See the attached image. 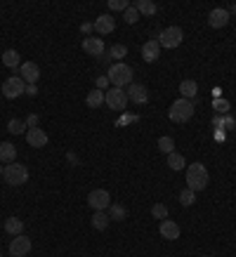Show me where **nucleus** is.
Returning a JSON list of instances; mask_svg holds the SVG:
<instances>
[{
	"label": "nucleus",
	"instance_id": "nucleus-1",
	"mask_svg": "<svg viewBox=\"0 0 236 257\" xmlns=\"http://www.w3.org/2000/svg\"><path fill=\"white\" fill-rule=\"evenodd\" d=\"M210 182V175H208V168L203 163H191L187 168V189L191 191H203Z\"/></svg>",
	"mask_w": 236,
	"mask_h": 257
},
{
	"label": "nucleus",
	"instance_id": "nucleus-2",
	"mask_svg": "<svg viewBox=\"0 0 236 257\" xmlns=\"http://www.w3.org/2000/svg\"><path fill=\"white\" fill-rule=\"evenodd\" d=\"M107 78H109V83H114V88L123 90V85H130V83H132V69L123 62L111 64L109 71H107Z\"/></svg>",
	"mask_w": 236,
	"mask_h": 257
},
{
	"label": "nucleus",
	"instance_id": "nucleus-3",
	"mask_svg": "<svg viewBox=\"0 0 236 257\" xmlns=\"http://www.w3.org/2000/svg\"><path fill=\"white\" fill-rule=\"evenodd\" d=\"M194 102L189 99H177L173 107L168 109V118L173 121V123H189L191 116H194Z\"/></svg>",
	"mask_w": 236,
	"mask_h": 257
},
{
	"label": "nucleus",
	"instance_id": "nucleus-4",
	"mask_svg": "<svg viewBox=\"0 0 236 257\" xmlns=\"http://www.w3.org/2000/svg\"><path fill=\"white\" fill-rule=\"evenodd\" d=\"M2 177L9 186H21L28 182V170L21 163H7L5 170H2Z\"/></svg>",
	"mask_w": 236,
	"mask_h": 257
},
{
	"label": "nucleus",
	"instance_id": "nucleus-5",
	"mask_svg": "<svg viewBox=\"0 0 236 257\" xmlns=\"http://www.w3.org/2000/svg\"><path fill=\"white\" fill-rule=\"evenodd\" d=\"M182 40H184V33H182L180 26L165 28V31H161V36H158V45L165 47V50H175L177 45H182Z\"/></svg>",
	"mask_w": 236,
	"mask_h": 257
},
{
	"label": "nucleus",
	"instance_id": "nucleus-6",
	"mask_svg": "<svg viewBox=\"0 0 236 257\" xmlns=\"http://www.w3.org/2000/svg\"><path fill=\"white\" fill-rule=\"evenodd\" d=\"M88 205H90L95 213H104V210H109V205H111V194L107 189H95L88 196Z\"/></svg>",
	"mask_w": 236,
	"mask_h": 257
},
{
	"label": "nucleus",
	"instance_id": "nucleus-7",
	"mask_svg": "<svg viewBox=\"0 0 236 257\" xmlns=\"http://www.w3.org/2000/svg\"><path fill=\"white\" fill-rule=\"evenodd\" d=\"M104 104L114 111H123L127 107V95L120 88H111L109 92H104Z\"/></svg>",
	"mask_w": 236,
	"mask_h": 257
},
{
	"label": "nucleus",
	"instance_id": "nucleus-8",
	"mask_svg": "<svg viewBox=\"0 0 236 257\" xmlns=\"http://www.w3.org/2000/svg\"><path fill=\"white\" fill-rule=\"evenodd\" d=\"M0 92L5 95V99H17L19 95H24L26 88H24L21 76H12V78H7L5 83H2V90H0Z\"/></svg>",
	"mask_w": 236,
	"mask_h": 257
},
{
	"label": "nucleus",
	"instance_id": "nucleus-9",
	"mask_svg": "<svg viewBox=\"0 0 236 257\" xmlns=\"http://www.w3.org/2000/svg\"><path fill=\"white\" fill-rule=\"evenodd\" d=\"M31 239H26L24 234H19V236H14L12 239V243H9V255L12 257H26L28 253H31Z\"/></svg>",
	"mask_w": 236,
	"mask_h": 257
},
{
	"label": "nucleus",
	"instance_id": "nucleus-10",
	"mask_svg": "<svg viewBox=\"0 0 236 257\" xmlns=\"http://www.w3.org/2000/svg\"><path fill=\"white\" fill-rule=\"evenodd\" d=\"M19 73H21V80H26L28 85H33L40 78V69H38L36 62H24L19 66Z\"/></svg>",
	"mask_w": 236,
	"mask_h": 257
},
{
	"label": "nucleus",
	"instance_id": "nucleus-11",
	"mask_svg": "<svg viewBox=\"0 0 236 257\" xmlns=\"http://www.w3.org/2000/svg\"><path fill=\"white\" fill-rule=\"evenodd\" d=\"M95 31H100V36H109L116 31V21L111 14H100L95 19Z\"/></svg>",
	"mask_w": 236,
	"mask_h": 257
},
{
	"label": "nucleus",
	"instance_id": "nucleus-12",
	"mask_svg": "<svg viewBox=\"0 0 236 257\" xmlns=\"http://www.w3.org/2000/svg\"><path fill=\"white\" fill-rule=\"evenodd\" d=\"M125 95H127V99H132L135 104H146V102H149V92H146V88L139 85V83H130Z\"/></svg>",
	"mask_w": 236,
	"mask_h": 257
},
{
	"label": "nucleus",
	"instance_id": "nucleus-13",
	"mask_svg": "<svg viewBox=\"0 0 236 257\" xmlns=\"http://www.w3.org/2000/svg\"><path fill=\"white\" fill-rule=\"evenodd\" d=\"M26 142L31 144L33 149H43V146L47 144V132L45 130H40V128H28Z\"/></svg>",
	"mask_w": 236,
	"mask_h": 257
},
{
	"label": "nucleus",
	"instance_id": "nucleus-14",
	"mask_svg": "<svg viewBox=\"0 0 236 257\" xmlns=\"http://www.w3.org/2000/svg\"><path fill=\"white\" fill-rule=\"evenodd\" d=\"M161 57V45H158V40H146L144 45H142V59L144 62H156Z\"/></svg>",
	"mask_w": 236,
	"mask_h": 257
},
{
	"label": "nucleus",
	"instance_id": "nucleus-15",
	"mask_svg": "<svg viewBox=\"0 0 236 257\" xmlns=\"http://www.w3.org/2000/svg\"><path fill=\"white\" fill-rule=\"evenodd\" d=\"M208 24L213 28H225L229 24V12L227 9H222V7L213 9V12L208 14Z\"/></svg>",
	"mask_w": 236,
	"mask_h": 257
},
{
	"label": "nucleus",
	"instance_id": "nucleus-16",
	"mask_svg": "<svg viewBox=\"0 0 236 257\" xmlns=\"http://www.w3.org/2000/svg\"><path fill=\"white\" fill-rule=\"evenodd\" d=\"M158 231H161V236H163L165 241L180 239V227H177V222H173V220H163L161 227H158Z\"/></svg>",
	"mask_w": 236,
	"mask_h": 257
},
{
	"label": "nucleus",
	"instance_id": "nucleus-17",
	"mask_svg": "<svg viewBox=\"0 0 236 257\" xmlns=\"http://www.w3.org/2000/svg\"><path fill=\"white\" fill-rule=\"evenodd\" d=\"M83 50L88 54H92V57H102L104 54V43H102V38H85L83 40Z\"/></svg>",
	"mask_w": 236,
	"mask_h": 257
},
{
	"label": "nucleus",
	"instance_id": "nucleus-18",
	"mask_svg": "<svg viewBox=\"0 0 236 257\" xmlns=\"http://www.w3.org/2000/svg\"><path fill=\"white\" fill-rule=\"evenodd\" d=\"M0 62L5 64L7 69H19V66H21V57H19L17 50H5L2 57H0Z\"/></svg>",
	"mask_w": 236,
	"mask_h": 257
},
{
	"label": "nucleus",
	"instance_id": "nucleus-19",
	"mask_svg": "<svg viewBox=\"0 0 236 257\" xmlns=\"http://www.w3.org/2000/svg\"><path fill=\"white\" fill-rule=\"evenodd\" d=\"M14 158H17L14 144H9V142L0 144V163H14Z\"/></svg>",
	"mask_w": 236,
	"mask_h": 257
},
{
	"label": "nucleus",
	"instance_id": "nucleus-20",
	"mask_svg": "<svg viewBox=\"0 0 236 257\" xmlns=\"http://www.w3.org/2000/svg\"><path fill=\"white\" fill-rule=\"evenodd\" d=\"M196 92H199V85L194 83V80H182L180 83V95H182V99H194L196 97Z\"/></svg>",
	"mask_w": 236,
	"mask_h": 257
},
{
	"label": "nucleus",
	"instance_id": "nucleus-21",
	"mask_svg": "<svg viewBox=\"0 0 236 257\" xmlns=\"http://www.w3.org/2000/svg\"><path fill=\"white\" fill-rule=\"evenodd\" d=\"M5 231H7L9 236H19V234H24V222L19 220V217H7L5 220Z\"/></svg>",
	"mask_w": 236,
	"mask_h": 257
},
{
	"label": "nucleus",
	"instance_id": "nucleus-22",
	"mask_svg": "<svg viewBox=\"0 0 236 257\" xmlns=\"http://www.w3.org/2000/svg\"><path fill=\"white\" fill-rule=\"evenodd\" d=\"M85 104H88V107L90 109H100L102 104H104V92H102V90H90V92H88V97H85Z\"/></svg>",
	"mask_w": 236,
	"mask_h": 257
},
{
	"label": "nucleus",
	"instance_id": "nucleus-23",
	"mask_svg": "<svg viewBox=\"0 0 236 257\" xmlns=\"http://www.w3.org/2000/svg\"><path fill=\"white\" fill-rule=\"evenodd\" d=\"M137 12H139V14H144V17H154L156 12H158V9H156V2H151V0H137Z\"/></svg>",
	"mask_w": 236,
	"mask_h": 257
},
{
	"label": "nucleus",
	"instance_id": "nucleus-24",
	"mask_svg": "<svg viewBox=\"0 0 236 257\" xmlns=\"http://www.w3.org/2000/svg\"><path fill=\"white\" fill-rule=\"evenodd\" d=\"M168 168L170 170H175V172H177V170H184L187 168V160H184V156H182V153H168Z\"/></svg>",
	"mask_w": 236,
	"mask_h": 257
},
{
	"label": "nucleus",
	"instance_id": "nucleus-25",
	"mask_svg": "<svg viewBox=\"0 0 236 257\" xmlns=\"http://www.w3.org/2000/svg\"><path fill=\"white\" fill-rule=\"evenodd\" d=\"M109 220H116V222H123L127 217V210H125V205H118V203H111L109 205Z\"/></svg>",
	"mask_w": 236,
	"mask_h": 257
},
{
	"label": "nucleus",
	"instance_id": "nucleus-26",
	"mask_svg": "<svg viewBox=\"0 0 236 257\" xmlns=\"http://www.w3.org/2000/svg\"><path fill=\"white\" fill-rule=\"evenodd\" d=\"M109 215L107 213H95L92 215V227H95V229L97 231H104L107 229V227H109Z\"/></svg>",
	"mask_w": 236,
	"mask_h": 257
},
{
	"label": "nucleus",
	"instance_id": "nucleus-27",
	"mask_svg": "<svg viewBox=\"0 0 236 257\" xmlns=\"http://www.w3.org/2000/svg\"><path fill=\"white\" fill-rule=\"evenodd\" d=\"M151 217L154 220H168V208H165L163 203H156V205H151Z\"/></svg>",
	"mask_w": 236,
	"mask_h": 257
},
{
	"label": "nucleus",
	"instance_id": "nucleus-28",
	"mask_svg": "<svg viewBox=\"0 0 236 257\" xmlns=\"http://www.w3.org/2000/svg\"><path fill=\"white\" fill-rule=\"evenodd\" d=\"M24 128H26V123L24 121H19V118H12L7 123V130L12 134H24Z\"/></svg>",
	"mask_w": 236,
	"mask_h": 257
},
{
	"label": "nucleus",
	"instance_id": "nucleus-29",
	"mask_svg": "<svg viewBox=\"0 0 236 257\" xmlns=\"http://www.w3.org/2000/svg\"><path fill=\"white\" fill-rule=\"evenodd\" d=\"M194 201H196V191H191V189H184V191L180 194V203L184 205V208L194 205Z\"/></svg>",
	"mask_w": 236,
	"mask_h": 257
},
{
	"label": "nucleus",
	"instance_id": "nucleus-30",
	"mask_svg": "<svg viewBox=\"0 0 236 257\" xmlns=\"http://www.w3.org/2000/svg\"><path fill=\"white\" fill-rule=\"evenodd\" d=\"M158 149L163 151V153H173L175 151V142H173V137H161V139H158Z\"/></svg>",
	"mask_w": 236,
	"mask_h": 257
},
{
	"label": "nucleus",
	"instance_id": "nucleus-31",
	"mask_svg": "<svg viewBox=\"0 0 236 257\" xmlns=\"http://www.w3.org/2000/svg\"><path fill=\"white\" fill-rule=\"evenodd\" d=\"M123 19H125V24H135L137 19H139V12H137L135 5H130V7L123 12Z\"/></svg>",
	"mask_w": 236,
	"mask_h": 257
},
{
	"label": "nucleus",
	"instance_id": "nucleus-32",
	"mask_svg": "<svg viewBox=\"0 0 236 257\" xmlns=\"http://www.w3.org/2000/svg\"><path fill=\"white\" fill-rule=\"evenodd\" d=\"M125 54H127L125 45H114V47H111V57H114V59H123Z\"/></svg>",
	"mask_w": 236,
	"mask_h": 257
},
{
	"label": "nucleus",
	"instance_id": "nucleus-33",
	"mask_svg": "<svg viewBox=\"0 0 236 257\" xmlns=\"http://www.w3.org/2000/svg\"><path fill=\"white\" fill-rule=\"evenodd\" d=\"M127 7H130L127 0H109V9H123V12H125Z\"/></svg>",
	"mask_w": 236,
	"mask_h": 257
},
{
	"label": "nucleus",
	"instance_id": "nucleus-34",
	"mask_svg": "<svg viewBox=\"0 0 236 257\" xmlns=\"http://www.w3.org/2000/svg\"><path fill=\"white\" fill-rule=\"evenodd\" d=\"M213 107H215V111H220V114H227V111H229V102H227V99H215V102H213Z\"/></svg>",
	"mask_w": 236,
	"mask_h": 257
},
{
	"label": "nucleus",
	"instance_id": "nucleus-35",
	"mask_svg": "<svg viewBox=\"0 0 236 257\" xmlns=\"http://www.w3.org/2000/svg\"><path fill=\"white\" fill-rule=\"evenodd\" d=\"M213 125H225V128H232V130H234V125H236V121L234 118H225V121H222V118H213Z\"/></svg>",
	"mask_w": 236,
	"mask_h": 257
},
{
	"label": "nucleus",
	"instance_id": "nucleus-36",
	"mask_svg": "<svg viewBox=\"0 0 236 257\" xmlns=\"http://www.w3.org/2000/svg\"><path fill=\"white\" fill-rule=\"evenodd\" d=\"M38 121H40V118H38V114H31L26 118V125H28V128H38Z\"/></svg>",
	"mask_w": 236,
	"mask_h": 257
},
{
	"label": "nucleus",
	"instance_id": "nucleus-37",
	"mask_svg": "<svg viewBox=\"0 0 236 257\" xmlns=\"http://www.w3.org/2000/svg\"><path fill=\"white\" fill-rule=\"evenodd\" d=\"M92 28H95V24H90V21H85V24L81 26V31H83V33H85L88 38H90V31H92Z\"/></svg>",
	"mask_w": 236,
	"mask_h": 257
},
{
	"label": "nucleus",
	"instance_id": "nucleus-38",
	"mask_svg": "<svg viewBox=\"0 0 236 257\" xmlns=\"http://www.w3.org/2000/svg\"><path fill=\"white\" fill-rule=\"evenodd\" d=\"M107 85H109V78H107V76H100V78H97V90L107 88Z\"/></svg>",
	"mask_w": 236,
	"mask_h": 257
},
{
	"label": "nucleus",
	"instance_id": "nucleus-39",
	"mask_svg": "<svg viewBox=\"0 0 236 257\" xmlns=\"http://www.w3.org/2000/svg\"><path fill=\"white\" fill-rule=\"evenodd\" d=\"M26 95H31V97H33V95H38V88H36V85H26Z\"/></svg>",
	"mask_w": 236,
	"mask_h": 257
},
{
	"label": "nucleus",
	"instance_id": "nucleus-40",
	"mask_svg": "<svg viewBox=\"0 0 236 257\" xmlns=\"http://www.w3.org/2000/svg\"><path fill=\"white\" fill-rule=\"evenodd\" d=\"M69 160H71V165H81V163H78V158H76V153H69Z\"/></svg>",
	"mask_w": 236,
	"mask_h": 257
},
{
	"label": "nucleus",
	"instance_id": "nucleus-41",
	"mask_svg": "<svg viewBox=\"0 0 236 257\" xmlns=\"http://www.w3.org/2000/svg\"><path fill=\"white\" fill-rule=\"evenodd\" d=\"M2 170H5V168H2V165H0V175H2Z\"/></svg>",
	"mask_w": 236,
	"mask_h": 257
},
{
	"label": "nucleus",
	"instance_id": "nucleus-42",
	"mask_svg": "<svg viewBox=\"0 0 236 257\" xmlns=\"http://www.w3.org/2000/svg\"><path fill=\"white\" fill-rule=\"evenodd\" d=\"M0 102H2V92H0Z\"/></svg>",
	"mask_w": 236,
	"mask_h": 257
},
{
	"label": "nucleus",
	"instance_id": "nucleus-43",
	"mask_svg": "<svg viewBox=\"0 0 236 257\" xmlns=\"http://www.w3.org/2000/svg\"><path fill=\"white\" fill-rule=\"evenodd\" d=\"M0 257H2V253H0Z\"/></svg>",
	"mask_w": 236,
	"mask_h": 257
},
{
	"label": "nucleus",
	"instance_id": "nucleus-44",
	"mask_svg": "<svg viewBox=\"0 0 236 257\" xmlns=\"http://www.w3.org/2000/svg\"><path fill=\"white\" fill-rule=\"evenodd\" d=\"M203 257H208V255H203Z\"/></svg>",
	"mask_w": 236,
	"mask_h": 257
},
{
	"label": "nucleus",
	"instance_id": "nucleus-45",
	"mask_svg": "<svg viewBox=\"0 0 236 257\" xmlns=\"http://www.w3.org/2000/svg\"><path fill=\"white\" fill-rule=\"evenodd\" d=\"M0 64H2V62H0Z\"/></svg>",
	"mask_w": 236,
	"mask_h": 257
}]
</instances>
